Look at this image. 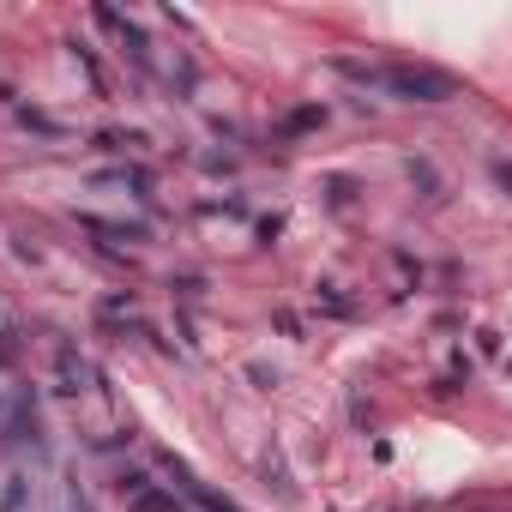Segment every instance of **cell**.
I'll return each mask as SVG.
<instances>
[{
  "label": "cell",
  "mask_w": 512,
  "mask_h": 512,
  "mask_svg": "<svg viewBox=\"0 0 512 512\" xmlns=\"http://www.w3.org/2000/svg\"><path fill=\"white\" fill-rule=\"evenodd\" d=\"M25 500H31L25 470H0V512H25Z\"/></svg>",
  "instance_id": "cell-1"
}]
</instances>
